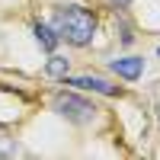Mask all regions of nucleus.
<instances>
[{
  "label": "nucleus",
  "instance_id": "nucleus-1",
  "mask_svg": "<svg viewBox=\"0 0 160 160\" xmlns=\"http://www.w3.org/2000/svg\"><path fill=\"white\" fill-rule=\"evenodd\" d=\"M55 32H58L61 42L83 48L96 35V16L83 7H58L55 10Z\"/></svg>",
  "mask_w": 160,
  "mask_h": 160
},
{
  "label": "nucleus",
  "instance_id": "nucleus-2",
  "mask_svg": "<svg viewBox=\"0 0 160 160\" xmlns=\"http://www.w3.org/2000/svg\"><path fill=\"white\" fill-rule=\"evenodd\" d=\"M55 109H58V115H64L74 125H90L93 118H96V112H99L90 99L77 96V93H58L55 96Z\"/></svg>",
  "mask_w": 160,
  "mask_h": 160
},
{
  "label": "nucleus",
  "instance_id": "nucleus-3",
  "mask_svg": "<svg viewBox=\"0 0 160 160\" xmlns=\"http://www.w3.org/2000/svg\"><path fill=\"white\" fill-rule=\"evenodd\" d=\"M64 87H80V90H93V93H102V96H118V87H112L109 80L102 77H68L64 74Z\"/></svg>",
  "mask_w": 160,
  "mask_h": 160
},
{
  "label": "nucleus",
  "instance_id": "nucleus-4",
  "mask_svg": "<svg viewBox=\"0 0 160 160\" xmlns=\"http://www.w3.org/2000/svg\"><path fill=\"white\" fill-rule=\"evenodd\" d=\"M112 74L125 77V80H138L144 74V58H115L112 61Z\"/></svg>",
  "mask_w": 160,
  "mask_h": 160
},
{
  "label": "nucleus",
  "instance_id": "nucleus-5",
  "mask_svg": "<svg viewBox=\"0 0 160 160\" xmlns=\"http://www.w3.org/2000/svg\"><path fill=\"white\" fill-rule=\"evenodd\" d=\"M35 38H38V45H42L45 51H55V48H58V42H61L58 32L51 29V26H45V22H38V26H35Z\"/></svg>",
  "mask_w": 160,
  "mask_h": 160
},
{
  "label": "nucleus",
  "instance_id": "nucleus-6",
  "mask_svg": "<svg viewBox=\"0 0 160 160\" xmlns=\"http://www.w3.org/2000/svg\"><path fill=\"white\" fill-rule=\"evenodd\" d=\"M68 68H71V61H68V58L51 55L48 64H45V74H48V77H64V74H68Z\"/></svg>",
  "mask_w": 160,
  "mask_h": 160
},
{
  "label": "nucleus",
  "instance_id": "nucleus-7",
  "mask_svg": "<svg viewBox=\"0 0 160 160\" xmlns=\"http://www.w3.org/2000/svg\"><path fill=\"white\" fill-rule=\"evenodd\" d=\"M112 3H122V7H125V3H131V0H112Z\"/></svg>",
  "mask_w": 160,
  "mask_h": 160
}]
</instances>
